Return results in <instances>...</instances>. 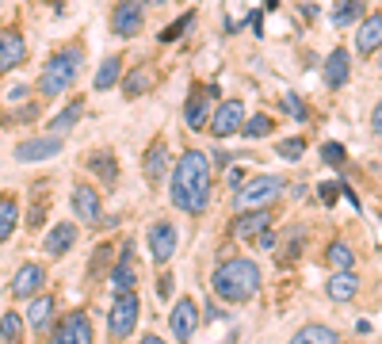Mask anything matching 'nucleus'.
I'll return each instance as SVG.
<instances>
[{
	"instance_id": "obj_1",
	"label": "nucleus",
	"mask_w": 382,
	"mask_h": 344,
	"mask_svg": "<svg viewBox=\"0 0 382 344\" xmlns=\"http://www.w3.org/2000/svg\"><path fill=\"white\" fill-rule=\"evenodd\" d=\"M172 203L184 215H203L210 203V161L203 150H184L172 172Z\"/></svg>"
},
{
	"instance_id": "obj_2",
	"label": "nucleus",
	"mask_w": 382,
	"mask_h": 344,
	"mask_svg": "<svg viewBox=\"0 0 382 344\" xmlns=\"http://www.w3.org/2000/svg\"><path fill=\"white\" fill-rule=\"evenodd\" d=\"M210 287L222 302H249L260 291V268L249 257H233L218 264V272L210 275Z\"/></svg>"
},
{
	"instance_id": "obj_3",
	"label": "nucleus",
	"mask_w": 382,
	"mask_h": 344,
	"mask_svg": "<svg viewBox=\"0 0 382 344\" xmlns=\"http://www.w3.org/2000/svg\"><path fill=\"white\" fill-rule=\"evenodd\" d=\"M80 62H85L80 46H69V50L54 54L50 62H46L43 77H38V92L43 96H61L65 88H73V80H77V73H80Z\"/></svg>"
},
{
	"instance_id": "obj_4",
	"label": "nucleus",
	"mask_w": 382,
	"mask_h": 344,
	"mask_svg": "<svg viewBox=\"0 0 382 344\" xmlns=\"http://www.w3.org/2000/svg\"><path fill=\"white\" fill-rule=\"evenodd\" d=\"M138 314H142V306H138L134 291L115 294V302H111V310H108V329L115 333V337H130V333L138 329Z\"/></svg>"
},
{
	"instance_id": "obj_5",
	"label": "nucleus",
	"mask_w": 382,
	"mask_h": 344,
	"mask_svg": "<svg viewBox=\"0 0 382 344\" xmlns=\"http://www.w3.org/2000/svg\"><path fill=\"white\" fill-rule=\"evenodd\" d=\"M279 192H283V180L279 176H256V180H249L245 187L237 192V207L245 210V207H267L272 199H279Z\"/></svg>"
},
{
	"instance_id": "obj_6",
	"label": "nucleus",
	"mask_w": 382,
	"mask_h": 344,
	"mask_svg": "<svg viewBox=\"0 0 382 344\" xmlns=\"http://www.w3.org/2000/svg\"><path fill=\"white\" fill-rule=\"evenodd\" d=\"M207 130L214 138H230V134H237V130H245V103H241V100L218 103V111L210 115V127Z\"/></svg>"
},
{
	"instance_id": "obj_7",
	"label": "nucleus",
	"mask_w": 382,
	"mask_h": 344,
	"mask_svg": "<svg viewBox=\"0 0 382 344\" xmlns=\"http://www.w3.org/2000/svg\"><path fill=\"white\" fill-rule=\"evenodd\" d=\"M73 210H77V222L85 226H100L103 222V203H100V192H96L92 184H77L69 195Z\"/></svg>"
},
{
	"instance_id": "obj_8",
	"label": "nucleus",
	"mask_w": 382,
	"mask_h": 344,
	"mask_svg": "<svg viewBox=\"0 0 382 344\" xmlns=\"http://www.w3.org/2000/svg\"><path fill=\"white\" fill-rule=\"evenodd\" d=\"M142 20H145V8L142 0H119L115 12H111V31L119 38H134L142 31Z\"/></svg>"
},
{
	"instance_id": "obj_9",
	"label": "nucleus",
	"mask_w": 382,
	"mask_h": 344,
	"mask_svg": "<svg viewBox=\"0 0 382 344\" xmlns=\"http://www.w3.org/2000/svg\"><path fill=\"white\" fill-rule=\"evenodd\" d=\"M50 344H92V322H88V314L73 310L69 317H61V325L54 329Z\"/></svg>"
},
{
	"instance_id": "obj_10",
	"label": "nucleus",
	"mask_w": 382,
	"mask_h": 344,
	"mask_svg": "<svg viewBox=\"0 0 382 344\" xmlns=\"http://www.w3.org/2000/svg\"><path fill=\"white\" fill-rule=\"evenodd\" d=\"M168 329H172V337L180 344H188L195 337V329H199V306L191 299H180L172 306V314H168Z\"/></svg>"
},
{
	"instance_id": "obj_11",
	"label": "nucleus",
	"mask_w": 382,
	"mask_h": 344,
	"mask_svg": "<svg viewBox=\"0 0 382 344\" xmlns=\"http://www.w3.org/2000/svg\"><path fill=\"white\" fill-rule=\"evenodd\" d=\"M218 96V88L214 85H199L195 92L188 96V108H184V119H188V127L191 130H199V127H210V100Z\"/></svg>"
},
{
	"instance_id": "obj_12",
	"label": "nucleus",
	"mask_w": 382,
	"mask_h": 344,
	"mask_svg": "<svg viewBox=\"0 0 382 344\" xmlns=\"http://www.w3.org/2000/svg\"><path fill=\"white\" fill-rule=\"evenodd\" d=\"M267 226H272V210H245V215L233 218V237L237 241H256L260 234H267Z\"/></svg>"
},
{
	"instance_id": "obj_13",
	"label": "nucleus",
	"mask_w": 382,
	"mask_h": 344,
	"mask_svg": "<svg viewBox=\"0 0 382 344\" xmlns=\"http://www.w3.org/2000/svg\"><path fill=\"white\" fill-rule=\"evenodd\" d=\"M149 252H153L157 264H168V260H172V252H176V226L172 222H153V229H149Z\"/></svg>"
},
{
	"instance_id": "obj_14",
	"label": "nucleus",
	"mask_w": 382,
	"mask_h": 344,
	"mask_svg": "<svg viewBox=\"0 0 382 344\" xmlns=\"http://www.w3.org/2000/svg\"><path fill=\"white\" fill-rule=\"evenodd\" d=\"M61 153V138H31V142L15 145V161H46Z\"/></svg>"
},
{
	"instance_id": "obj_15",
	"label": "nucleus",
	"mask_w": 382,
	"mask_h": 344,
	"mask_svg": "<svg viewBox=\"0 0 382 344\" xmlns=\"http://www.w3.org/2000/svg\"><path fill=\"white\" fill-rule=\"evenodd\" d=\"M23 57H27V43L20 31H0V73L15 69Z\"/></svg>"
},
{
	"instance_id": "obj_16",
	"label": "nucleus",
	"mask_w": 382,
	"mask_h": 344,
	"mask_svg": "<svg viewBox=\"0 0 382 344\" xmlns=\"http://www.w3.org/2000/svg\"><path fill=\"white\" fill-rule=\"evenodd\" d=\"M134 283H138V264H134V249H123V260L115 264V272H111V291L115 294H126V291H134Z\"/></svg>"
},
{
	"instance_id": "obj_17",
	"label": "nucleus",
	"mask_w": 382,
	"mask_h": 344,
	"mask_svg": "<svg viewBox=\"0 0 382 344\" xmlns=\"http://www.w3.org/2000/svg\"><path fill=\"white\" fill-rule=\"evenodd\" d=\"M73 241H77V226H73V222H58L50 234H46L43 249H46V257H65V252L73 249Z\"/></svg>"
},
{
	"instance_id": "obj_18",
	"label": "nucleus",
	"mask_w": 382,
	"mask_h": 344,
	"mask_svg": "<svg viewBox=\"0 0 382 344\" xmlns=\"http://www.w3.org/2000/svg\"><path fill=\"white\" fill-rule=\"evenodd\" d=\"M379 46H382V12L367 15L363 27L355 31V50H360V54H375Z\"/></svg>"
},
{
	"instance_id": "obj_19",
	"label": "nucleus",
	"mask_w": 382,
	"mask_h": 344,
	"mask_svg": "<svg viewBox=\"0 0 382 344\" xmlns=\"http://www.w3.org/2000/svg\"><path fill=\"white\" fill-rule=\"evenodd\" d=\"M145 180H149L153 187L168 180V145L165 142H153V150L145 153Z\"/></svg>"
},
{
	"instance_id": "obj_20",
	"label": "nucleus",
	"mask_w": 382,
	"mask_h": 344,
	"mask_svg": "<svg viewBox=\"0 0 382 344\" xmlns=\"http://www.w3.org/2000/svg\"><path fill=\"white\" fill-rule=\"evenodd\" d=\"M43 280H46V272L38 264H23L20 272H15V280H12V294L15 299H31V294L43 287Z\"/></svg>"
},
{
	"instance_id": "obj_21",
	"label": "nucleus",
	"mask_w": 382,
	"mask_h": 344,
	"mask_svg": "<svg viewBox=\"0 0 382 344\" xmlns=\"http://www.w3.org/2000/svg\"><path fill=\"white\" fill-rule=\"evenodd\" d=\"M348 69H352V57H348V50H332L329 57H325V85H329V88H344Z\"/></svg>"
},
{
	"instance_id": "obj_22",
	"label": "nucleus",
	"mask_w": 382,
	"mask_h": 344,
	"mask_svg": "<svg viewBox=\"0 0 382 344\" xmlns=\"http://www.w3.org/2000/svg\"><path fill=\"white\" fill-rule=\"evenodd\" d=\"M325 291H329L332 302H352L355 291H360V280H355V272H332V280L325 283Z\"/></svg>"
},
{
	"instance_id": "obj_23",
	"label": "nucleus",
	"mask_w": 382,
	"mask_h": 344,
	"mask_svg": "<svg viewBox=\"0 0 382 344\" xmlns=\"http://www.w3.org/2000/svg\"><path fill=\"white\" fill-rule=\"evenodd\" d=\"M50 317H54V299H46V294H38V299L31 302V310H27V322H31V329H35V333H46V325H50Z\"/></svg>"
},
{
	"instance_id": "obj_24",
	"label": "nucleus",
	"mask_w": 382,
	"mask_h": 344,
	"mask_svg": "<svg viewBox=\"0 0 382 344\" xmlns=\"http://www.w3.org/2000/svg\"><path fill=\"white\" fill-rule=\"evenodd\" d=\"M291 344H337V333H332L329 325H306V329L295 333Z\"/></svg>"
},
{
	"instance_id": "obj_25",
	"label": "nucleus",
	"mask_w": 382,
	"mask_h": 344,
	"mask_svg": "<svg viewBox=\"0 0 382 344\" xmlns=\"http://www.w3.org/2000/svg\"><path fill=\"white\" fill-rule=\"evenodd\" d=\"M119 73H123V57H119V54H111L108 62L100 65V73H96V88H100V92H108V88H115Z\"/></svg>"
},
{
	"instance_id": "obj_26",
	"label": "nucleus",
	"mask_w": 382,
	"mask_h": 344,
	"mask_svg": "<svg viewBox=\"0 0 382 344\" xmlns=\"http://www.w3.org/2000/svg\"><path fill=\"white\" fill-rule=\"evenodd\" d=\"M20 222V207H15L12 195H0V241H8V234Z\"/></svg>"
},
{
	"instance_id": "obj_27",
	"label": "nucleus",
	"mask_w": 382,
	"mask_h": 344,
	"mask_svg": "<svg viewBox=\"0 0 382 344\" xmlns=\"http://www.w3.org/2000/svg\"><path fill=\"white\" fill-rule=\"evenodd\" d=\"M88 169H92L100 180H108V184H115V180H119V165H115L111 153H92V157H88Z\"/></svg>"
},
{
	"instance_id": "obj_28",
	"label": "nucleus",
	"mask_w": 382,
	"mask_h": 344,
	"mask_svg": "<svg viewBox=\"0 0 382 344\" xmlns=\"http://www.w3.org/2000/svg\"><path fill=\"white\" fill-rule=\"evenodd\" d=\"M329 264L337 268V272H352V264H355L352 249H348L344 241H332V245H329Z\"/></svg>"
},
{
	"instance_id": "obj_29",
	"label": "nucleus",
	"mask_w": 382,
	"mask_h": 344,
	"mask_svg": "<svg viewBox=\"0 0 382 344\" xmlns=\"http://www.w3.org/2000/svg\"><path fill=\"white\" fill-rule=\"evenodd\" d=\"M360 12H363V0H340V8L332 12V23H337V27H348V23L360 20Z\"/></svg>"
},
{
	"instance_id": "obj_30",
	"label": "nucleus",
	"mask_w": 382,
	"mask_h": 344,
	"mask_svg": "<svg viewBox=\"0 0 382 344\" xmlns=\"http://www.w3.org/2000/svg\"><path fill=\"white\" fill-rule=\"evenodd\" d=\"M80 111H85V108H80V100H77V103H69V108H65V111L58 115V119H54V122H50V134H54V138H58V134H61V130H69V127H73V122H77V119H80Z\"/></svg>"
},
{
	"instance_id": "obj_31",
	"label": "nucleus",
	"mask_w": 382,
	"mask_h": 344,
	"mask_svg": "<svg viewBox=\"0 0 382 344\" xmlns=\"http://www.w3.org/2000/svg\"><path fill=\"white\" fill-rule=\"evenodd\" d=\"M272 130H275V119H267V115H253L245 122V138H267Z\"/></svg>"
},
{
	"instance_id": "obj_32",
	"label": "nucleus",
	"mask_w": 382,
	"mask_h": 344,
	"mask_svg": "<svg viewBox=\"0 0 382 344\" xmlns=\"http://www.w3.org/2000/svg\"><path fill=\"white\" fill-rule=\"evenodd\" d=\"M20 333H23V322H20L15 314H4V317H0V341L12 344V341H20Z\"/></svg>"
},
{
	"instance_id": "obj_33",
	"label": "nucleus",
	"mask_w": 382,
	"mask_h": 344,
	"mask_svg": "<svg viewBox=\"0 0 382 344\" xmlns=\"http://www.w3.org/2000/svg\"><path fill=\"white\" fill-rule=\"evenodd\" d=\"M191 20H195V12H184V15H180V20H176V23H172V27H165V31H161V43H176V38H180V35H184V31H188V27H191Z\"/></svg>"
},
{
	"instance_id": "obj_34",
	"label": "nucleus",
	"mask_w": 382,
	"mask_h": 344,
	"mask_svg": "<svg viewBox=\"0 0 382 344\" xmlns=\"http://www.w3.org/2000/svg\"><path fill=\"white\" fill-rule=\"evenodd\" d=\"M149 80H153V73H149V69L130 73V77H126V96H142L145 88H149Z\"/></svg>"
},
{
	"instance_id": "obj_35",
	"label": "nucleus",
	"mask_w": 382,
	"mask_h": 344,
	"mask_svg": "<svg viewBox=\"0 0 382 344\" xmlns=\"http://www.w3.org/2000/svg\"><path fill=\"white\" fill-rule=\"evenodd\" d=\"M302 150H306L302 138H287V142H279V157L283 161H298V157H302Z\"/></svg>"
},
{
	"instance_id": "obj_36",
	"label": "nucleus",
	"mask_w": 382,
	"mask_h": 344,
	"mask_svg": "<svg viewBox=\"0 0 382 344\" xmlns=\"http://www.w3.org/2000/svg\"><path fill=\"white\" fill-rule=\"evenodd\" d=\"M321 157L329 161L332 169H340V165H344V145H340V142H325L321 145Z\"/></svg>"
},
{
	"instance_id": "obj_37",
	"label": "nucleus",
	"mask_w": 382,
	"mask_h": 344,
	"mask_svg": "<svg viewBox=\"0 0 382 344\" xmlns=\"http://www.w3.org/2000/svg\"><path fill=\"white\" fill-rule=\"evenodd\" d=\"M283 108H287L291 115H295V119H306V103L298 100L295 92H291V96H283Z\"/></svg>"
},
{
	"instance_id": "obj_38",
	"label": "nucleus",
	"mask_w": 382,
	"mask_h": 344,
	"mask_svg": "<svg viewBox=\"0 0 382 344\" xmlns=\"http://www.w3.org/2000/svg\"><path fill=\"white\" fill-rule=\"evenodd\" d=\"M321 199L332 207V203H337V184H325V187H321Z\"/></svg>"
},
{
	"instance_id": "obj_39",
	"label": "nucleus",
	"mask_w": 382,
	"mask_h": 344,
	"mask_svg": "<svg viewBox=\"0 0 382 344\" xmlns=\"http://www.w3.org/2000/svg\"><path fill=\"white\" fill-rule=\"evenodd\" d=\"M23 96H27V88H23V85H15V88H8V100H12V103H20V100H23Z\"/></svg>"
},
{
	"instance_id": "obj_40",
	"label": "nucleus",
	"mask_w": 382,
	"mask_h": 344,
	"mask_svg": "<svg viewBox=\"0 0 382 344\" xmlns=\"http://www.w3.org/2000/svg\"><path fill=\"white\" fill-rule=\"evenodd\" d=\"M230 184L241 192V187H245V172H241V169H233V172H230Z\"/></svg>"
},
{
	"instance_id": "obj_41",
	"label": "nucleus",
	"mask_w": 382,
	"mask_h": 344,
	"mask_svg": "<svg viewBox=\"0 0 382 344\" xmlns=\"http://www.w3.org/2000/svg\"><path fill=\"white\" fill-rule=\"evenodd\" d=\"M157 291H161V294H165V299H168V294H172V275H161Z\"/></svg>"
},
{
	"instance_id": "obj_42",
	"label": "nucleus",
	"mask_w": 382,
	"mask_h": 344,
	"mask_svg": "<svg viewBox=\"0 0 382 344\" xmlns=\"http://www.w3.org/2000/svg\"><path fill=\"white\" fill-rule=\"evenodd\" d=\"M253 245H260V249H272V245H275V237H272V234H260Z\"/></svg>"
},
{
	"instance_id": "obj_43",
	"label": "nucleus",
	"mask_w": 382,
	"mask_h": 344,
	"mask_svg": "<svg viewBox=\"0 0 382 344\" xmlns=\"http://www.w3.org/2000/svg\"><path fill=\"white\" fill-rule=\"evenodd\" d=\"M371 130H375V134H382V103L375 108V119H371Z\"/></svg>"
},
{
	"instance_id": "obj_44",
	"label": "nucleus",
	"mask_w": 382,
	"mask_h": 344,
	"mask_svg": "<svg viewBox=\"0 0 382 344\" xmlns=\"http://www.w3.org/2000/svg\"><path fill=\"white\" fill-rule=\"evenodd\" d=\"M142 344H165L161 337H142Z\"/></svg>"
},
{
	"instance_id": "obj_45",
	"label": "nucleus",
	"mask_w": 382,
	"mask_h": 344,
	"mask_svg": "<svg viewBox=\"0 0 382 344\" xmlns=\"http://www.w3.org/2000/svg\"><path fill=\"white\" fill-rule=\"evenodd\" d=\"M149 4H168V0H149Z\"/></svg>"
}]
</instances>
